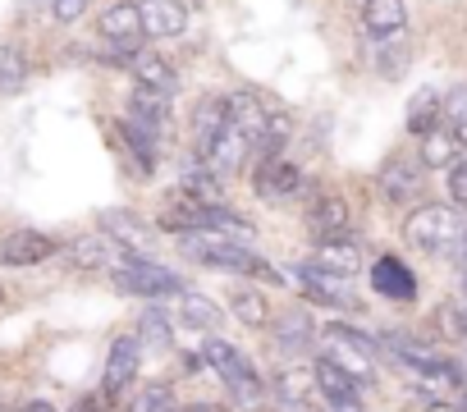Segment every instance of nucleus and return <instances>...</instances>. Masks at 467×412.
Wrapping results in <instances>:
<instances>
[{
  "label": "nucleus",
  "mask_w": 467,
  "mask_h": 412,
  "mask_svg": "<svg viewBox=\"0 0 467 412\" xmlns=\"http://www.w3.org/2000/svg\"><path fill=\"white\" fill-rule=\"evenodd\" d=\"M440 124L453 133L458 147H467V83H458V88L444 92V101H440Z\"/></svg>",
  "instance_id": "nucleus-30"
},
{
  "label": "nucleus",
  "mask_w": 467,
  "mask_h": 412,
  "mask_svg": "<svg viewBox=\"0 0 467 412\" xmlns=\"http://www.w3.org/2000/svg\"><path fill=\"white\" fill-rule=\"evenodd\" d=\"M179 252L206 271H229V275H253V280H266V284H280L285 275L262 257L253 252L248 243L229 239V234H179Z\"/></svg>",
  "instance_id": "nucleus-1"
},
{
  "label": "nucleus",
  "mask_w": 467,
  "mask_h": 412,
  "mask_svg": "<svg viewBox=\"0 0 467 412\" xmlns=\"http://www.w3.org/2000/svg\"><path fill=\"white\" fill-rule=\"evenodd\" d=\"M129 119H133L138 129H147L151 138H165L170 124H174V106H170V97H161V92L133 88V97H129Z\"/></svg>",
  "instance_id": "nucleus-18"
},
{
  "label": "nucleus",
  "mask_w": 467,
  "mask_h": 412,
  "mask_svg": "<svg viewBox=\"0 0 467 412\" xmlns=\"http://www.w3.org/2000/svg\"><path fill=\"white\" fill-rule=\"evenodd\" d=\"M421 412H462V407H458V403H440V398H435V403H426Z\"/></svg>",
  "instance_id": "nucleus-39"
},
{
  "label": "nucleus",
  "mask_w": 467,
  "mask_h": 412,
  "mask_svg": "<svg viewBox=\"0 0 467 412\" xmlns=\"http://www.w3.org/2000/svg\"><path fill=\"white\" fill-rule=\"evenodd\" d=\"M462 234H467V211H458L453 201H421L403 221V239L426 257H453Z\"/></svg>",
  "instance_id": "nucleus-2"
},
{
  "label": "nucleus",
  "mask_w": 467,
  "mask_h": 412,
  "mask_svg": "<svg viewBox=\"0 0 467 412\" xmlns=\"http://www.w3.org/2000/svg\"><path fill=\"white\" fill-rule=\"evenodd\" d=\"M174 316H179L188 330H215V325H220V307H215L211 298L192 294V289H183V294L174 298Z\"/></svg>",
  "instance_id": "nucleus-24"
},
{
  "label": "nucleus",
  "mask_w": 467,
  "mask_h": 412,
  "mask_svg": "<svg viewBox=\"0 0 467 412\" xmlns=\"http://www.w3.org/2000/svg\"><path fill=\"white\" fill-rule=\"evenodd\" d=\"M417 142H421L417 160H421L426 170H449V165L458 160V142H453V133H449L444 124H440V129H431V133H421Z\"/></svg>",
  "instance_id": "nucleus-26"
},
{
  "label": "nucleus",
  "mask_w": 467,
  "mask_h": 412,
  "mask_svg": "<svg viewBox=\"0 0 467 412\" xmlns=\"http://www.w3.org/2000/svg\"><path fill=\"white\" fill-rule=\"evenodd\" d=\"M106 403H110V398H106V394H83V398H78V403H74V412H110V407H106Z\"/></svg>",
  "instance_id": "nucleus-37"
},
{
  "label": "nucleus",
  "mask_w": 467,
  "mask_h": 412,
  "mask_svg": "<svg viewBox=\"0 0 467 412\" xmlns=\"http://www.w3.org/2000/svg\"><path fill=\"white\" fill-rule=\"evenodd\" d=\"M440 101H444V92H435V88H421V92L408 101V133H412V138L440 129Z\"/></svg>",
  "instance_id": "nucleus-28"
},
{
  "label": "nucleus",
  "mask_w": 467,
  "mask_h": 412,
  "mask_svg": "<svg viewBox=\"0 0 467 412\" xmlns=\"http://www.w3.org/2000/svg\"><path fill=\"white\" fill-rule=\"evenodd\" d=\"M115 133H119V142H124L129 160L138 165V174H156V165H161V138H151L147 129H138L129 115L115 124Z\"/></svg>",
  "instance_id": "nucleus-21"
},
{
  "label": "nucleus",
  "mask_w": 467,
  "mask_h": 412,
  "mask_svg": "<svg viewBox=\"0 0 467 412\" xmlns=\"http://www.w3.org/2000/svg\"><path fill=\"white\" fill-rule=\"evenodd\" d=\"M312 394H317L321 412H367L362 385H358L344 366H335L326 353H321L317 366H312Z\"/></svg>",
  "instance_id": "nucleus-6"
},
{
  "label": "nucleus",
  "mask_w": 467,
  "mask_h": 412,
  "mask_svg": "<svg viewBox=\"0 0 467 412\" xmlns=\"http://www.w3.org/2000/svg\"><path fill=\"white\" fill-rule=\"evenodd\" d=\"M229 307H234V316H239L244 325H253V330H266L271 325V303H266V294H257V289H229Z\"/></svg>",
  "instance_id": "nucleus-27"
},
{
  "label": "nucleus",
  "mask_w": 467,
  "mask_h": 412,
  "mask_svg": "<svg viewBox=\"0 0 467 412\" xmlns=\"http://www.w3.org/2000/svg\"><path fill=\"white\" fill-rule=\"evenodd\" d=\"M51 15L56 24H78L88 15V0H51Z\"/></svg>",
  "instance_id": "nucleus-36"
},
{
  "label": "nucleus",
  "mask_w": 467,
  "mask_h": 412,
  "mask_svg": "<svg viewBox=\"0 0 467 412\" xmlns=\"http://www.w3.org/2000/svg\"><path fill=\"white\" fill-rule=\"evenodd\" d=\"M289 138H294V119H289L285 110H275V106H271V115H266V124H262V133H257V142H253V156H257V160L280 156Z\"/></svg>",
  "instance_id": "nucleus-25"
},
{
  "label": "nucleus",
  "mask_w": 467,
  "mask_h": 412,
  "mask_svg": "<svg viewBox=\"0 0 467 412\" xmlns=\"http://www.w3.org/2000/svg\"><path fill=\"white\" fill-rule=\"evenodd\" d=\"M179 403H174V385L170 380H151L138 398H133V407L129 412H174Z\"/></svg>",
  "instance_id": "nucleus-33"
},
{
  "label": "nucleus",
  "mask_w": 467,
  "mask_h": 412,
  "mask_svg": "<svg viewBox=\"0 0 467 412\" xmlns=\"http://www.w3.org/2000/svg\"><path fill=\"white\" fill-rule=\"evenodd\" d=\"M0 412H10V407H5V403H0Z\"/></svg>",
  "instance_id": "nucleus-42"
},
{
  "label": "nucleus",
  "mask_w": 467,
  "mask_h": 412,
  "mask_svg": "<svg viewBox=\"0 0 467 412\" xmlns=\"http://www.w3.org/2000/svg\"><path fill=\"white\" fill-rule=\"evenodd\" d=\"M97 28L110 46H138L142 42V15L138 0H110V5L97 15Z\"/></svg>",
  "instance_id": "nucleus-11"
},
{
  "label": "nucleus",
  "mask_w": 467,
  "mask_h": 412,
  "mask_svg": "<svg viewBox=\"0 0 467 412\" xmlns=\"http://www.w3.org/2000/svg\"><path fill=\"white\" fill-rule=\"evenodd\" d=\"M371 60H376V69H380L385 78H399V74L408 69V42H399V37H385V42H376Z\"/></svg>",
  "instance_id": "nucleus-32"
},
{
  "label": "nucleus",
  "mask_w": 467,
  "mask_h": 412,
  "mask_svg": "<svg viewBox=\"0 0 467 412\" xmlns=\"http://www.w3.org/2000/svg\"><path fill=\"white\" fill-rule=\"evenodd\" d=\"M421 183H426V165H421L417 156H408V151H394V156L380 165V174H376V188H380V197H385L389 206L417 201V197H421Z\"/></svg>",
  "instance_id": "nucleus-7"
},
{
  "label": "nucleus",
  "mask_w": 467,
  "mask_h": 412,
  "mask_svg": "<svg viewBox=\"0 0 467 412\" xmlns=\"http://www.w3.org/2000/svg\"><path fill=\"white\" fill-rule=\"evenodd\" d=\"M202 353H206V362L215 366V376L224 380V389L239 398V403H257L262 394H266V380L257 376V366L234 348V344H224L220 335H211L206 344H202Z\"/></svg>",
  "instance_id": "nucleus-3"
},
{
  "label": "nucleus",
  "mask_w": 467,
  "mask_h": 412,
  "mask_svg": "<svg viewBox=\"0 0 467 412\" xmlns=\"http://www.w3.org/2000/svg\"><path fill=\"white\" fill-rule=\"evenodd\" d=\"M303 188H307L303 170H298L294 160H285V156H266V160H257V170H253V192H257L262 201H271V206L294 201Z\"/></svg>",
  "instance_id": "nucleus-8"
},
{
  "label": "nucleus",
  "mask_w": 467,
  "mask_h": 412,
  "mask_svg": "<svg viewBox=\"0 0 467 412\" xmlns=\"http://www.w3.org/2000/svg\"><path fill=\"white\" fill-rule=\"evenodd\" d=\"M142 371V339L138 335H119L106 353V366H101V394L106 398H119Z\"/></svg>",
  "instance_id": "nucleus-9"
},
{
  "label": "nucleus",
  "mask_w": 467,
  "mask_h": 412,
  "mask_svg": "<svg viewBox=\"0 0 467 412\" xmlns=\"http://www.w3.org/2000/svg\"><path fill=\"white\" fill-rule=\"evenodd\" d=\"M101 230H106V239L119 243L124 252L147 243V225H142L138 216H129V211H106V216H101Z\"/></svg>",
  "instance_id": "nucleus-29"
},
{
  "label": "nucleus",
  "mask_w": 467,
  "mask_h": 412,
  "mask_svg": "<svg viewBox=\"0 0 467 412\" xmlns=\"http://www.w3.org/2000/svg\"><path fill=\"white\" fill-rule=\"evenodd\" d=\"M312 266L330 280H353L362 271V248L353 239H321L312 252Z\"/></svg>",
  "instance_id": "nucleus-15"
},
{
  "label": "nucleus",
  "mask_w": 467,
  "mask_h": 412,
  "mask_svg": "<svg viewBox=\"0 0 467 412\" xmlns=\"http://www.w3.org/2000/svg\"><path fill=\"white\" fill-rule=\"evenodd\" d=\"M303 221H307V230L317 234V243H321V239H348V201H344L339 192L317 188V192L307 197Z\"/></svg>",
  "instance_id": "nucleus-10"
},
{
  "label": "nucleus",
  "mask_w": 467,
  "mask_h": 412,
  "mask_svg": "<svg viewBox=\"0 0 467 412\" xmlns=\"http://www.w3.org/2000/svg\"><path fill=\"white\" fill-rule=\"evenodd\" d=\"M115 289L119 294H133V298H179L183 294V280L174 271H165L161 262H147V257H124L115 266Z\"/></svg>",
  "instance_id": "nucleus-4"
},
{
  "label": "nucleus",
  "mask_w": 467,
  "mask_h": 412,
  "mask_svg": "<svg viewBox=\"0 0 467 412\" xmlns=\"http://www.w3.org/2000/svg\"><path fill=\"white\" fill-rule=\"evenodd\" d=\"M28 83V60L19 46H0V92H24Z\"/></svg>",
  "instance_id": "nucleus-31"
},
{
  "label": "nucleus",
  "mask_w": 467,
  "mask_h": 412,
  "mask_svg": "<svg viewBox=\"0 0 467 412\" xmlns=\"http://www.w3.org/2000/svg\"><path fill=\"white\" fill-rule=\"evenodd\" d=\"M174 412H224V407H215V403H183V407H174Z\"/></svg>",
  "instance_id": "nucleus-38"
},
{
  "label": "nucleus",
  "mask_w": 467,
  "mask_h": 412,
  "mask_svg": "<svg viewBox=\"0 0 467 412\" xmlns=\"http://www.w3.org/2000/svg\"><path fill=\"white\" fill-rule=\"evenodd\" d=\"M142 335H147L156 348H170V325H165L161 312H147V316H142Z\"/></svg>",
  "instance_id": "nucleus-35"
},
{
  "label": "nucleus",
  "mask_w": 467,
  "mask_h": 412,
  "mask_svg": "<svg viewBox=\"0 0 467 412\" xmlns=\"http://www.w3.org/2000/svg\"><path fill=\"white\" fill-rule=\"evenodd\" d=\"M24 412H56V407H51V403H42V398H37V403H28V407H24Z\"/></svg>",
  "instance_id": "nucleus-40"
},
{
  "label": "nucleus",
  "mask_w": 467,
  "mask_h": 412,
  "mask_svg": "<svg viewBox=\"0 0 467 412\" xmlns=\"http://www.w3.org/2000/svg\"><path fill=\"white\" fill-rule=\"evenodd\" d=\"M179 192L192 197V201H202V206H224V183H220V174L202 156H188L179 165Z\"/></svg>",
  "instance_id": "nucleus-14"
},
{
  "label": "nucleus",
  "mask_w": 467,
  "mask_h": 412,
  "mask_svg": "<svg viewBox=\"0 0 467 412\" xmlns=\"http://www.w3.org/2000/svg\"><path fill=\"white\" fill-rule=\"evenodd\" d=\"M444 188H449V197H453L458 211H467V160H462V156L444 170Z\"/></svg>",
  "instance_id": "nucleus-34"
},
{
  "label": "nucleus",
  "mask_w": 467,
  "mask_h": 412,
  "mask_svg": "<svg viewBox=\"0 0 467 412\" xmlns=\"http://www.w3.org/2000/svg\"><path fill=\"white\" fill-rule=\"evenodd\" d=\"M326 339H330V353H326V357H330L335 366H344L358 385H371V380H376V366H371L376 339H371V335H362V330L335 321V325H326Z\"/></svg>",
  "instance_id": "nucleus-5"
},
{
  "label": "nucleus",
  "mask_w": 467,
  "mask_h": 412,
  "mask_svg": "<svg viewBox=\"0 0 467 412\" xmlns=\"http://www.w3.org/2000/svg\"><path fill=\"white\" fill-rule=\"evenodd\" d=\"M362 28L371 33V42L403 37V28H408V0H367V5H362Z\"/></svg>",
  "instance_id": "nucleus-19"
},
{
  "label": "nucleus",
  "mask_w": 467,
  "mask_h": 412,
  "mask_svg": "<svg viewBox=\"0 0 467 412\" xmlns=\"http://www.w3.org/2000/svg\"><path fill=\"white\" fill-rule=\"evenodd\" d=\"M138 15H142V37H179L188 28V0H138Z\"/></svg>",
  "instance_id": "nucleus-12"
},
{
  "label": "nucleus",
  "mask_w": 467,
  "mask_h": 412,
  "mask_svg": "<svg viewBox=\"0 0 467 412\" xmlns=\"http://www.w3.org/2000/svg\"><path fill=\"white\" fill-rule=\"evenodd\" d=\"M0 307H5V289H0Z\"/></svg>",
  "instance_id": "nucleus-41"
},
{
  "label": "nucleus",
  "mask_w": 467,
  "mask_h": 412,
  "mask_svg": "<svg viewBox=\"0 0 467 412\" xmlns=\"http://www.w3.org/2000/svg\"><path fill=\"white\" fill-rule=\"evenodd\" d=\"M224 124H229V101H224V97H202V101L192 106V147L206 151L211 138H215Z\"/></svg>",
  "instance_id": "nucleus-23"
},
{
  "label": "nucleus",
  "mask_w": 467,
  "mask_h": 412,
  "mask_svg": "<svg viewBox=\"0 0 467 412\" xmlns=\"http://www.w3.org/2000/svg\"><path fill=\"white\" fill-rule=\"evenodd\" d=\"M371 289L380 298H389V303H412L417 298V280H412V271L399 257H380L371 266Z\"/></svg>",
  "instance_id": "nucleus-20"
},
{
  "label": "nucleus",
  "mask_w": 467,
  "mask_h": 412,
  "mask_svg": "<svg viewBox=\"0 0 467 412\" xmlns=\"http://www.w3.org/2000/svg\"><path fill=\"white\" fill-rule=\"evenodd\" d=\"M124 69H129L133 83L147 88V92H161V97H174V92H179V69H174L170 60H161L156 51H133V60H129Z\"/></svg>",
  "instance_id": "nucleus-17"
},
{
  "label": "nucleus",
  "mask_w": 467,
  "mask_h": 412,
  "mask_svg": "<svg viewBox=\"0 0 467 412\" xmlns=\"http://www.w3.org/2000/svg\"><path fill=\"white\" fill-rule=\"evenodd\" d=\"M294 280L303 284V294H307L312 303H321V307H344V312H353V298H348L344 280H330V275H321L317 266H294Z\"/></svg>",
  "instance_id": "nucleus-22"
},
{
  "label": "nucleus",
  "mask_w": 467,
  "mask_h": 412,
  "mask_svg": "<svg viewBox=\"0 0 467 412\" xmlns=\"http://www.w3.org/2000/svg\"><path fill=\"white\" fill-rule=\"evenodd\" d=\"M60 252V243L51 234H37V230H15L0 243V266H37V262H51Z\"/></svg>",
  "instance_id": "nucleus-13"
},
{
  "label": "nucleus",
  "mask_w": 467,
  "mask_h": 412,
  "mask_svg": "<svg viewBox=\"0 0 467 412\" xmlns=\"http://www.w3.org/2000/svg\"><path fill=\"white\" fill-rule=\"evenodd\" d=\"M271 344L280 348V353H307L312 348V339H317V325H312V316L303 312V307H289V312H280V316H271Z\"/></svg>",
  "instance_id": "nucleus-16"
}]
</instances>
